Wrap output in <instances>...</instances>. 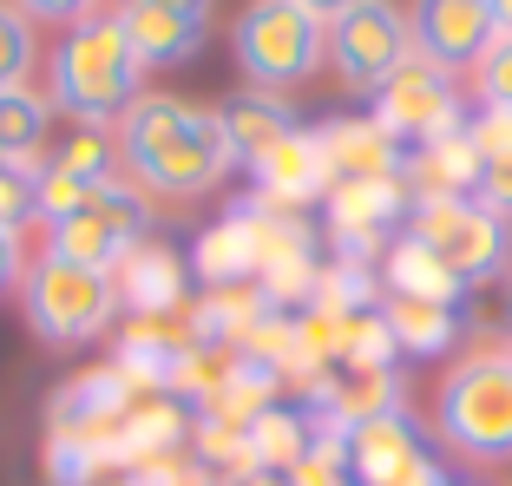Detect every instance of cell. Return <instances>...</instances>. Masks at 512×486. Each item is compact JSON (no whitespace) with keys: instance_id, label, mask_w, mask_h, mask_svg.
Wrapping results in <instances>:
<instances>
[{"instance_id":"obj_32","label":"cell","mask_w":512,"mask_h":486,"mask_svg":"<svg viewBox=\"0 0 512 486\" xmlns=\"http://www.w3.org/2000/svg\"><path fill=\"white\" fill-rule=\"evenodd\" d=\"M467 138H473V152H480V158H512V112L480 106L467 119Z\"/></svg>"},{"instance_id":"obj_21","label":"cell","mask_w":512,"mask_h":486,"mask_svg":"<svg viewBox=\"0 0 512 486\" xmlns=\"http://www.w3.org/2000/svg\"><path fill=\"white\" fill-rule=\"evenodd\" d=\"M381 322L401 355H447L467 329L453 303H421V296H381Z\"/></svg>"},{"instance_id":"obj_26","label":"cell","mask_w":512,"mask_h":486,"mask_svg":"<svg viewBox=\"0 0 512 486\" xmlns=\"http://www.w3.org/2000/svg\"><path fill=\"white\" fill-rule=\"evenodd\" d=\"M46 165L73 171V178H86V184H106L112 165H119V145H112V132H92V125H79L73 138H60V152L46 158Z\"/></svg>"},{"instance_id":"obj_4","label":"cell","mask_w":512,"mask_h":486,"mask_svg":"<svg viewBox=\"0 0 512 486\" xmlns=\"http://www.w3.org/2000/svg\"><path fill=\"white\" fill-rule=\"evenodd\" d=\"M20 309H27V329L40 335V342H53V349H86V342H99V335L119 322V283L99 270H79V263L53 257V250H40V257L27 263V276H20Z\"/></svg>"},{"instance_id":"obj_10","label":"cell","mask_w":512,"mask_h":486,"mask_svg":"<svg viewBox=\"0 0 512 486\" xmlns=\"http://www.w3.org/2000/svg\"><path fill=\"white\" fill-rule=\"evenodd\" d=\"M342 441H348V473H355V486H440L447 480L434 447H427V434H421V421L407 408L348 427Z\"/></svg>"},{"instance_id":"obj_36","label":"cell","mask_w":512,"mask_h":486,"mask_svg":"<svg viewBox=\"0 0 512 486\" xmlns=\"http://www.w3.org/2000/svg\"><path fill=\"white\" fill-rule=\"evenodd\" d=\"M145 7H171V14H191V20H211V0H145Z\"/></svg>"},{"instance_id":"obj_25","label":"cell","mask_w":512,"mask_h":486,"mask_svg":"<svg viewBox=\"0 0 512 486\" xmlns=\"http://www.w3.org/2000/svg\"><path fill=\"white\" fill-rule=\"evenodd\" d=\"M33 60H40V33H33V20L20 14L14 0H0V92L27 86Z\"/></svg>"},{"instance_id":"obj_30","label":"cell","mask_w":512,"mask_h":486,"mask_svg":"<svg viewBox=\"0 0 512 486\" xmlns=\"http://www.w3.org/2000/svg\"><path fill=\"white\" fill-rule=\"evenodd\" d=\"M473 92H480V106H499L512 112V33H499L493 53L473 66Z\"/></svg>"},{"instance_id":"obj_18","label":"cell","mask_w":512,"mask_h":486,"mask_svg":"<svg viewBox=\"0 0 512 486\" xmlns=\"http://www.w3.org/2000/svg\"><path fill=\"white\" fill-rule=\"evenodd\" d=\"M480 165L486 158L473 152V138L467 125L447 138H434V145H414L401 165V184H407V198L414 204H434V198H473L480 191Z\"/></svg>"},{"instance_id":"obj_31","label":"cell","mask_w":512,"mask_h":486,"mask_svg":"<svg viewBox=\"0 0 512 486\" xmlns=\"http://www.w3.org/2000/svg\"><path fill=\"white\" fill-rule=\"evenodd\" d=\"M20 14L33 20V27H79V20H99V7H106V0H14Z\"/></svg>"},{"instance_id":"obj_20","label":"cell","mask_w":512,"mask_h":486,"mask_svg":"<svg viewBox=\"0 0 512 486\" xmlns=\"http://www.w3.org/2000/svg\"><path fill=\"white\" fill-rule=\"evenodd\" d=\"M381 283H388V296H421V303H453V309L467 296V283H460L427 243L407 237V230L388 243V257H381Z\"/></svg>"},{"instance_id":"obj_35","label":"cell","mask_w":512,"mask_h":486,"mask_svg":"<svg viewBox=\"0 0 512 486\" xmlns=\"http://www.w3.org/2000/svg\"><path fill=\"white\" fill-rule=\"evenodd\" d=\"M296 7H302V14H316L322 27H329V20H342L348 7H362V0H296Z\"/></svg>"},{"instance_id":"obj_38","label":"cell","mask_w":512,"mask_h":486,"mask_svg":"<svg viewBox=\"0 0 512 486\" xmlns=\"http://www.w3.org/2000/svg\"><path fill=\"white\" fill-rule=\"evenodd\" d=\"M493 20H499V33H512V0H493Z\"/></svg>"},{"instance_id":"obj_11","label":"cell","mask_w":512,"mask_h":486,"mask_svg":"<svg viewBox=\"0 0 512 486\" xmlns=\"http://www.w3.org/2000/svg\"><path fill=\"white\" fill-rule=\"evenodd\" d=\"M407 198L401 178H362V184H329L322 198V224H329V243L342 250L348 263H368L381 243H394L407 230Z\"/></svg>"},{"instance_id":"obj_40","label":"cell","mask_w":512,"mask_h":486,"mask_svg":"<svg viewBox=\"0 0 512 486\" xmlns=\"http://www.w3.org/2000/svg\"><path fill=\"white\" fill-rule=\"evenodd\" d=\"M440 486H480V480H440Z\"/></svg>"},{"instance_id":"obj_22","label":"cell","mask_w":512,"mask_h":486,"mask_svg":"<svg viewBox=\"0 0 512 486\" xmlns=\"http://www.w3.org/2000/svg\"><path fill=\"white\" fill-rule=\"evenodd\" d=\"M309 441H316V414L296 408V401H276V408H263L256 427H250V460L263 473H289L309 454Z\"/></svg>"},{"instance_id":"obj_27","label":"cell","mask_w":512,"mask_h":486,"mask_svg":"<svg viewBox=\"0 0 512 486\" xmlns=\"http://www.w3.org/2000/svg\"><path fill=\"white\" fill-rule=\"evenodd\" d=\"M289 486H355V473H348V441L335 427H316L309 454L289 467Z\"/></svg>"},{"instance_id":"obj_2","label":"cell","mask_w":512,"mask_h":486,"mask_svg":"<svg viewBox=\"0 0 512 486\" xmlns=\"http://www.w3.org/2000/svg\"><path fill=\"white\" fill-rule=\"evenodd\" d=\"M46 86H53L46 92L53 112L92 125V132H112V125L145 99V66H138L132 40L119 33V20L99 14V20H79V27H66L60 40H53V53H46Z\"/></svg>"},{"instance_id":"obj_13","label":"cell","mask_w":512,"mask_h":486,"mask_svg":"<svg viewBox=\"0 0 512 486\" xmlns=\"http://www.w3.org/2000/svg\"><path fill=\"white\" fill-rule=\"evenodd\" d=\"M322 145V165H329V184H362V178H401L407 145L375 119V112H342V119L309 125Z\"/></svg>"},{"instance_id":"obj_23","label":"cell","mask_w":512,"mask_h":486,"mask_svg":"<svg viewBox=\"0 0 512 486\" xmlns=\"http://www.w3.org/2000/svg\"><path fill=\"white\" fill-rule=\"evenodd\" d=\"M53 125V99L40 86H7L0 92V165H33Z\"/></svg>"},{"instance_id":"obj_29","label":"cell","mask_w":512,"mask_h":486,"mask_svg":"<svg viewBox=\"0 0 512 486\" xmlns=\"http://www.w3.org/2000/svg\"><path fill=\"white\" fill-rule=\"evenodd\" d=\"M0 224H40V165H0Z\"/></svg>"},{"instance_id":"obj_15","label":"cell","mask_w":512,"mask_h":486,"mask_svg":"<svg viewBox=\"0 0 512 486\" xmlns=\"http://www.w3.org/2000/svg\"><path fill=\"white\" fill-rule=\"evenodd\" d=\"M250 184H256V204L283 217H302L309 204H322L329 198V165H322L316 132H289L283 145H270L250 165Z\"/></svg>"},{"instance_id":"obj_39","label":"cell","mask_w":512,"mask_h":486,"mask_svg":"<svg viewBox=\"0 0 512 486\" xmlns=\"http://www.w3.org/2000/svg\"><path fill=\"white\" fill-rule=\"evenodd\" d=\"M506 349H512V309H506Z\"/></svg>"},{"instance_id":"obj_7","label":"cell","mask_w":512,"mask_h":486,"mask_svg":"<svg viewBox=\"0 0 512 486\" xmlns=\"http://www.w3.org/2000/svg\"><path fill=\"white\" fill-rule=\"evenodd\" d=\"M368 112H375V119L401 138L407 152H414V145H434V138H447V132H460V125H467L460 73L421 60V53H407V60L375 86V106H368Z\"/></svg>"},{"instance_id":"obj_3","label":"cell","mask_w":512,"mask_h":486,"mask_svg":"<svg viewBox=\"0 0 512 486\" xmlns=\"http://www.w3.org/2000/svg\"><path fill=\"white\" fill-rule=\"evenodd\" d=\"M434 427L467 460H512V349L486 342L460 368H447L434 395Z\"/></svg>"},{"instance_id":"obj_5","label":"cell","mask_w":512,"mask_h":486,"mask_svg":"<svg viewBox=\"0 0 512 486\" xmlns=\"http://www.w3.org/2000/svg\"><path fill=\"white\" fill-rule=\"evenodd\" d=\"M407 237L427 243L440 263H447L460 283L486 289L512 270V224L499 211H486L480 198H434V204H414L407 211Z\"/></svg>"},{"instance_id":"obj_14","label":"cell","mask_w":512,"mask_h":486,"mask_svg":"<svg viewBox=\"0 0 512 486\" xmlns=\"http://www.w3.org/2000/svg\"><path fill=\"white\" fill-rule=\"evenodd\" d=\"M263 243H270V211L263 204H237L230 217H217L191 250V270L204 289H243L263 276Z\"/></svg>"},{"instance_id":"obj_12","label":"cell","mask_w":512,"mask_h":486,"mask_svg":"<svg viewBox=\"0 0 512 486\" xmlns=\"http://www.w3.org/2000/svg\"><path fill=\"white\" fill-rule=\"evenodd\" d=\"M407 27H414V53L434 60V66H447V73L480 66L486 53H493V40H499L493 0H414Z\"/></svg>"},{"instance_id":"obj_37","label":"cell","mask_w":512,"mask_h":486,"mask_svg":"<svg viewBox=\"0 0 512 486\" xmlns=\"http://www.w3.org/2000/svg\"><path fill=\"white\" fill-rule=\"evenodd\" d=\"M230 486H289V473H263L256 467V473H243V480H230Z\"/></svg>"},{"instance_id":"obj_19","label":"cell","mask_w":512,"mask_h":486,"mask_svg":"<svg viewBox=\"0 0 512 486\" xmlns=\"http://www.w3.org/2000/svg\"><path fill=\"white\" fill-rule=\"evenodd\" d=\"M184 276H191V270H184L178 250H165V243H138L132 257L112 270V283H119V303L132 309V316H165V309L191 303Z\"/></svg>"},{"instance_id":"obj_8","label":"cell","mask_w":512,"mask_h":486,"mask_svg":"<svg viewBox=\"0 0 512 486\" xmlns=\"http://www.w3.org/2000/svg\"><path fill=\"white\" fill-rule=\"evenodd\" d=\"M407 53H414V27H407V14L394 0H362L342 20H329V33H322V66L348 92H368V99Z\"/></svg>"},{"instance_id":"obj_1","label":"cell","mask_w":512,"mask_h":486,"mask_svg":"<svg viewBox=\"0 0 512 486\" xmlns=\"http://www.w3.org/2000/svg\"><path fill=\"white\" fill-rule=\"evenodd\" d=\"M112 145H119L125 178L158 198H204L237 171V152H230L217 112L191 106L178 92H145L112 125Z\"/></svg>"},{"instance_id":"obj_24","label":"cell","mask_w":512,"mask_h":486,"mask_svg":"<svg viewBox=\"0 0 512 486\" xmlns=\"http://www.w3.org/2000/svg\"><path fill=\"white\" fill-rule=\"evenodd\" d=\"M401 362V349H394L388 322H381V303L375 309H348L342 316V355H335V368H394Z\"/></svg>"},{"instance_id":"obj_6","label":"cell","mask_w":512,"mask_h":486,"mask_svg":"<svg viewBox=\"0 0 512 486\" xmlns=\"http://www.w3.org/2000/svg\"><path fill=\"white\" fill-rule=\"evenodd\" d=\"M322 20L302 14L296 0H250L230 27V46H237V66L250 86L263 92H289L322 66Z\"/></svg>"},{"instance_id":"obj_34","label":"cell","mask_w":512,"mask_h":486,"mask_svg":"<svg viewBox=\"0 0 512 486\" xmlns=\"http://www.w3.org/2000/svg\"><path fill=\"white\" fill-rule=\"evenodd\" d=\"M20 276H27V243H20V230L0 224V296H14Z\"/></svg>"},{"instance_id":"obj_9","label":"cell","mask_w":512,"mask_h":486,"mask_svg":"<svg viewBox=\"0 0 512 486\" xmlns=\"http://www.w3.org/2000/svg\"><path fill=\"white\" fill-rule=\"evenodd\" d=\"M145 230H151V198L138 191V184L106 178V184H99V198H92L86 211L66 217V224H53V243H46V250L66 257V263H79V270L112 276L138 243H145Z\"/></svg>"},{"instance_id":"obj_28","label":"cell","mask_w":512,"mask_h":486,"mask_svg":"<svg viewBox=\"0 0 512 486\" xmlns=\"http://www.w3.org/2000/svg\"><path fill=\"white\" fill-rule=\"evenodd\" d=\"M92 198H99V184L73 178V171H60V165H40V217H46V230L66 224V217H79Z\"/></svg>"},{"instance_id":"obj_16","label":"cell","mask_w":512,"mask_h":486,"mask_svg":"<svg viewBox=\"0 0 512 486\" xmlns=\"http://www.w3.org/2000/svg\"><path fill=\"white\" fill-rule=\"evenodd\" d=\"M119 33L132 40L138 66L145 73H171V66H191L197 46H204V20L191 14H171V7H145V0H119L112 7Z\"/></svg>"},{"instance_id":"obj_17","label":"cell","mask_w":512,"mask_h":486,"mask_svg":"<svg viewBox=\"0 0 512 486\" xmlns=\"http://www.w3.org/2000/svg\"><path fill=\"white\" fill-rule=\"evenodd\" d=\"M217 125H224V138H230V152H237L243 171L270 152V145H283L289 132H302L296 106H289V92H263V86L230 92L224 106H217Z\"/></svg>"},{"instance_id":"obj_33","label":"cell","mask_w":512,"mask_h":486,"mask_svg":"<svg viewBox=\"0 0 512 486\" xmlns=\"http://www.w3.org/2000/svg\"><path fill=\"white\" fill-rule=\"evenodd\" d=\"M473 198L512 224V158H486V165H480V191H473Z\"/></svg>"}]
</instances>
